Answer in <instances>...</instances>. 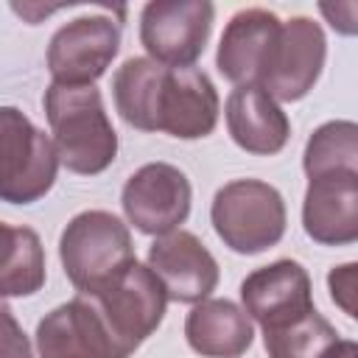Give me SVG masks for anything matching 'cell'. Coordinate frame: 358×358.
Wrapping results in <instances>:
<instances>
[{"label":"cell","mask_w":358,"mask_h":358,"mask_svg":"<svg viewBox=\"0 0 358 358\" xmlns=\"http://www.w3.org/2000/svg\"><path fill=\"white\" fill-rule=\"evenodd\" d=\"M115 109L140 131L179 140L213 134L221 112L215 84L199 67H165L148 56L126 59L112 78Z\"/></svg>","instance_id":"obj_1"},{"label":"cell","mask_w":358,"mask_h":358,"mask_svg":"<svg viewBox=\"0 0 358 358\" xmlns=\"http://www.w3.org/2000/svg\"><path fill=\"white\" fill-rule=\"evenodd\" d=\"M59 165L73 173H103L117 157V134L106 115L101 90L50 84L42 98Z\"/></svg>","instance_id":"obj_2"},{"label":"cell","mask_w":358,"mask_h":358,"mask_svg":"<svg viewBox=\"0 0 358 358\" xmlns=\"http://www.w3.org/2000/svg\"><path fill=\"white\" fill-rule=\"evenodd\" d=\"M215 235L238 255H260L285 235V201L280 190L260 179H235L218 187L210 204Z\"/></svg>","instance_id":"obj_3"},{"label":"cell","mask_w":358,"mask_h":358,"mask_svg":"<svg viewBox=\"0 0 358 358\" xmlns=\"http://www.w3.org/2000/svg\"><path fill=\"white\" fill-rule=\"evenodd\" d=\"M59 260L78 294L95 291L134 257L129 227L106 210H84L67 221L59 238Z\"/></svg>","instance_id":"obj_4"},{"label":"cell","mask_w":358,"mask_h":358,"mask_svg":"<svg viewBox=\"0 0 358 358\" xmlns=\"http://www.w3.org/2000/svg\"><path fill=\"white\" fill-rule=\"evenodd\" d=\"M53 140L17 106H0V201L34 204L56 182Z\"/></svg>","instance_id":"obj_5"},{"label":"cell","mask_w":358,"mask_h":358,"mask_svg":"<svg viewBox=\"0 0 358 358\" xmlns=\"http://www.w3.org/2000/svg\"><path fill=\"white\" fill-rule=\"evenodd\" d=\"M87 296L95 302L126 355H131L162 324L168 308L162 282L148 266L137 260H131L95 291H87Z\"/></svg>","instance_id":"obj_6"},{"label":"cell","mask_w":358,"mask_h":358,"mask_svg":"<svg viewBox=\"0 0 358 358\" xmlns=\"http://www.w3.org/2000/svg\"><path fill=\"white\" fill-rule=\"evenodd\" d=\"M324 59L327 39L322 25L313 17L296 14L280 22L255 87L268 92L274 101H299L319 81Z\"/></svg>","instance_id":"obj_7"},{"label":"cell","mask_w":358,"mask_h":358,"mask_svg":"<svg viewBox=\"0 0 358 358\" xmlns=\"http://www.w3.org/2000/svg\"><path fill=\"white\" fill-rule=\"evenodd\" d=\"M215 20L210 0H151L140 14V42L157 64L193 67Z\"/></svg>","instance_id":"obj_8"},{"label":"cell","mask_w":358,"mask_h":358,"mask_svg":"<svg viewBox=\"0 0 358 358\" xmlns=\"http://www.w3.org/2000/svg\"><path fill=\"white\" fill-rule=\"evenodd\" d=\"M120 50V25L106 14H84L62 25L48 45L53 84H95Z\"/></svg>","instance_id":"obj_9"},{"label":"cell","mask_w":358,"mask_h":358,"mask_svg":"<svg viewBox=\"0 0 358 358\" xmlns=\"http://www.w3.org/2000/svg\"><path fill=\"white\" fill-rule=\"evenodd\" d=\"M193 190L187 176L171 162H148L137 168L120 193L123 213L143 235H168L182 229L190 215Z\"/></svg>","instance_id":"obj_10"},{"label":"cell","mask_w":358,"mask_h":358,"mask_svg":"<svg viewBox=\"0 0 358 358\" xmlns=\"http://www.w3.org/2000/svg\"><path fill=\"white\" fill-rule=\"evenodd\" d=\"M36 352L39 358H129L87 294L45 313L36 324Z\"/></svg>","instance_id":"obj_11"},{"label":"cell","mask_w":358,"mask_h":358,"mask_svg":"<svg viewBox=\"0 0 358 358\" xmlns=\"http://www.w3.org/2000/svg\"><path fill=\"white\" fill-rule=\"evenodd\" d=\"M148 268L162 282L171 302L196 305L207 299L218 285V260L187 229L159 235L148 246Z\"/></svg>","instance_id":"obj_12"},{"label":"cell","mask_w":358,"mask_h":358,"mask_svg":"<svg viewBox=\"0 0 358 358\" xmlns=\"http://www.w3.org/2000/svg\"><path fill=\"white\" fill-rule=\"evenodd\" d=\"M241 299L246 316L255 319L263 333L302 319L316 308L310 277L296 260H274L246 274L241 282Z\"/></svg>","instance_id":"obj_13"},{"label":"cell","mask_w":358,"mask_h":358,"mask_svg":"<svg viewBox=\"0 0 358 358\" xmlns=\"http://www.w3.org/2000/svg\"><path fill=\"white\" fill-rule=\"evenodd\" d=\"M305 235L322 246H350L358 241V171L308 179L302 201Z\"/></svg>","instance_id":"obj_14"},{"label":"cell","mask_w":358,"mask_h":358,"mask_svg":"<svg viewBox=\"0 0 358 358\" xmlns=\"http://www.w3.org/2000/svg\"><path fill=\"white\" fill-rule=\"evenodd\" d=\"M280 22L282 20L268 8H241L232 14L215 53L221 76L235 87H255Z\"/></svg>","instance_id":"obj_15"},{"label":"cell","mask_w":358,"mask_h":358,"mask_svg":"<svg viewBox=\"0 0 358 358\" xmlns=\"http://www.w3.org/2000/svg\"><path fill=\"white\" fill-rule=\"evenodd\" d=\"M224 117L235 145L257 157L282 151L291 137L288 115L260 87H235L227 98Z\"/></svg>","instance_id":"obj_16"},{"label":"cell","mask_w":358,"mask_h":358,"mask_svg":"<svg viewBox=\"0 0 358 358\" xmlns=\"http://www.w3.org/2000/svg\"><path fill=\"white\" fill-rule=\"evenodd\" d=\"M185 338L201 358H241L255 338L252 319L229 299H201L185 319Z\"/></svg>","instance_id":"obj_17"},{"label":"cell","mask_w":358,"mask_h":358,"mask_svg":"<svg viewBox=\"0 0 358 358\" xmlns=\"http://www.w3.org/2000/svg\"><path fill=\"white\" fill-rule=\"evenodd\" d=\"M45 285V249L31 227L0 221V299L34 296Z\"/></svg>","instance_id":"obj_18"},{"label":"cell","mask_w":358,"mask_h":358,"mask_svg":"<svg viewBox=\"0 0 358 358\" xmlns=\"http://www.w3.org/2000/svg\"><path fill=\"white\" fill-rule=\"evenodd\" d=\"M302 168L308 179L358 171V126L352 120H327L305 143Z\"/></svg>","instance_id":"obj_19"},{"label":"cell","mask_w":358,"mask_h":358,"mask_svg":"<svg viewBox=\"0 0 358 358\" xmlns=\"http://www.w3.org/2000/svg\"><path fill=\"white\" fill-rule=\"evenodd\" d=\"M336 338V327L313 308L302 319H294L277 330H266L263 347L268 358H322Z\"/></svg>","instance_id":"obj_20"},{"label":"cell","mask_w":358,"mask_h":358,"mask_svg":"<svg viewBox=\"0 0 358 358\" xmlns=\"http://www.w3.org/2000/svg\"><path fill=\"white\" fill-rule=\"evenodd\" d=\"M0 358H34V347L6 299H0Z\"/></svg>","instance_id":"obj_21"},{"label":"cell","mask_w":358,"mask_h":358,"mask_svg":"<svg viewBox=\"0 0 358 358\" xmlns=\"http://www.w3.org/2000/svg\"><path fill=\"white\" fill-rule=\"evenodd\" d=\"M327 288H330V299L350 316L355 319V288H358V266L355 263H344V266H333L327 274Z\"/></svg>","instance_id":"obj_22"},{"label":"cell","mask_w":358,"mask_h":358,"mask_svg":"<svg viewBox=\"0 0 358 358\" xmlns=\"http://www.w3.org/2000/svg\"><path fill=\"white\" fill-rule=\"evenodd\" d=\"M319 11L330 20V25L344 34V36H352L355 34V3H338V6H327L322 3Z\"/></svg>","instance_id":"obj_23"},{"label":"cell","mask_w":358,"mask_h":358,"mask_svg":"<svg viewBox=\"0 0 358 358\" xmlns=\"http://www.w3.org/2000/svg\"><path fill=\"white\" fill-rule=\"evenodd\" d=\"M322 358H358V344L350 338H336Z\"/></svg>","instance_id":"obj_24"}]
</instances>
